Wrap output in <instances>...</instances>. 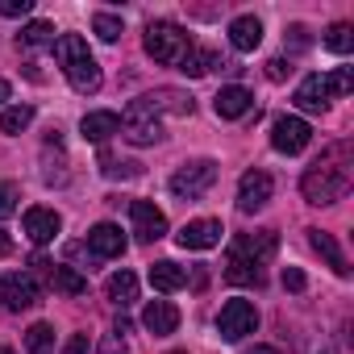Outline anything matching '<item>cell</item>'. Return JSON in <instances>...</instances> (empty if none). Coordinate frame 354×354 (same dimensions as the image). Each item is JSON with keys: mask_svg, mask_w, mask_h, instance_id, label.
Returning <instances> with one entry per match:
<instances>
[{"mask_svg": "<svg viewBox=\"0 0 354 354\" xmlns=\"http://www.w3.org/2000/svg\"><path fill=\"white\" fill-rule=\"evenodd\" d=\"M350 146H329V154L321 162H313L304 171V180H300V192L308 205H337L346 192H350Z\"/></svg>", "mask_w": 354, "mask_h": 354, "instance_id": "6da1fadb", "label": "cell"}, {"mask_svg": "<svg viewBox=\"0 0 354 354\" xmlns=\"http://www.w3.org/2000/svg\"><path fill=\"white\" fill-rule=\"evenodd\" d=\"M279 238L275 230H259V234H242L230 242V254H225V279L230 283H259L263 275V263H271Z\"/></svg>", "mask_w": 354, "mask_h": 354, "instance_id": "7a4b0ae2", "label": "cell"}, {"mask_svg": "<svg viewBox=\"0 0 354 354\" xmlns=\"http://www.w3.org/2000/svg\"><path fill=\"white\" fill-rule=\"evenodd\" d=\"M55 55H59V67H63V75L75 92H96L100 88V63L92 59V50L80 34H59Z\"/></svg>", "mask_w": 354, "mask_h": 354, "instance_id": "3957f363", "label": "cell"}, {"mask_svg": "<svg viewBox=\"0 0 354 354\" xmlns=\"http://www.w3.org/2000/svg\"><path fill=\"white\" fill-rule=\"evenodd\" d=\"M142 46H146V55L154 59V63H167V67H175L196 42L188 38V30H180L175 21H154V26H146V38H142Z\"/></svg>", "mask_w": 354, "mask_h": 354, "instance_id": "277c9868", "label": "cell"}, {"mask_svg": "<svg viewBox=\"0 0 354 354\" xmlns=\"http://www.w3.org/2000/svg\"><path fill=\"white\" fill-rule=\"evenodd\" d=\"M217 184V162L213 158H196V162H184L180 171L171 175V192L180 196V201H201L209 196Z\"/></svg>", "mask_w": 354, "mask_h": 354, "instance_id": "5b68a950", "label": "cell"}, {"mask_svg": "<svg viewBox=\"0 0 354 354\" xmlns=\"http://www.w3.org/2000/svg\"><path fill=\"white\" fill-rule=\"evenodd\" d=\"M259 329V313H254V304L250 300H225L221 304V313H217V333L225 337V342H242L246 333H254Z\"/></svg>", "mask_w": 354, "mask_h": 354, "instance_id": "8992f818", "label": "cell"}, {"mask_svg": "<svg viewBox=\"0 0 354 354\" xmlns=\"http://www.w3.org/2000/svg\"><path fill=\"white\" fill-rule=\"evenodd\" d=\"M121 133L133 142V146H154L162 138V121L146 109V100H133L125 113H121Z\"/></svg>", "mask_w": 354, "mask_h": 354, "instance_id": "52a82bcc", "label": "cell"}, {"mask_svg": "<svg viewBox=\"0 0 354 354\" xmlns=\"http://www.w3.org/2000/svg\"><path fill=\"white\" fill-rule=\"evenodd\" d=\"M0 300H5L9 313H21V308H34L42 300V288L30 271H9L5 279H0Z\"/></svg>", "mask_w": 354, "mask_h": 354, "instance_id": "ba28073f", "label": "cell"}, {"mask_svg": "<svg viewBox=\"0 0 354 354\" xmlns=\"http://www.w3.org/2000/svg\"><path fill=\"white\" fill-rule=\"evenodd\" d=\"M313 142V129H308V121L304 117H275V125H271V146L279 150V154H300L304 146Z\"/></svg>", "mask_w": 354, "mask_h": 354, "instance_id": "9c48e42d", "label": "cell"}, {"mask_svg": "<svg viewBox=\"0 0 354 354\" xmlns=\"http://www.w3.org/2000/svg\"><path fill=\"white\" fill-rule=\"evenodd\" d=\"M271 192H275L271 175L254 167V171H246V175H242V184H238V209H242V213H259V209L271 201Z\"/></svg>", "mask_w": 354, "mask_h": 354, "instance_id": "30bf717a", "label": "cell"}, {"mask_svg": "<svg viewBox=\"0 0 354 354\" xmlns=\"http://www.w3.org/2000/svg\"><path fill=\"white\" fill-rule=\"evenodd\" d=\"M129 225H133L138 242H158L167 234V217L150 201H129Z\"/></svg>", "mask_w": 354, "mask_h": 354, "instance_id": "8fae6325", "label": "cell"}, {"mask_svg": "<svg viewBox=\"0 0 354 354\" xmlns=\"http://www.w3.org/2000/svg\"><path fill=\"white\" fill-rule=\"evenodd\" d=\"M221 221H213V217H201V221H188L180 234H175V242H180L184 250H213V246H221Z\"/></svg>", "mask_w": 354, "mask_h": 354, "instance_id": "7c38bea8", "label": "cell"}, {"mask_svg": "<svg viewBox=\"0 0 354 354\" xmlns=\"http://www.w3.org/2000/svg\"><path fill=\"white\" fill-rule=\"evenodd\" d=\"M59 230H63V217H59L55 209H42V205L26 209V234H30V242L46 246V242H55Z\"/></svg>", "mask_w": 354, "mask_h": 354, "instance_id": "4fadbf2b", "label": "cell"}, {"mask_svg": "<svg viewBox=\"0 0 354 354\" xmlns=\"http://www.w3.org/2000/svg\"><path fill=\"white\" fill-rule=\"evenodd\" d=\"M88 250H92L96 259H117V254L125 250V234H121V225H113V221L92 225V230H88Z\"/></svg>", "mask_w": 354, "mask_h": 354, "instance_id": "5bb4252c", "label": "cell"}, {"mask_svg": "<svg viewBox=\"0 0 354 354\" xmlns=\"http://www.w3.org/2000/svg\"><path fill=\"white\" fill-rule=\"evenodd\" d=\"M142 325H146V333L167 337V333L180 329V308H175L171 300H150V304H146V313H142Z\"/></svg>", "mask_w": 354, "mask_h": 354, "instance_id": "9a60e30c", "label": "cell"}, {"mask_svg": "<svg viewBox=\"0 0 354 354\" xmlns=\"http://www.w3.org/2000/svg\"><path fill=\"white\" fill-rule=\"evenodd\" d=\"M213 109H217V117L238 121V117H246V113L254 109V92H246L242 84H230V88H221V92H217Z\"/></svg>", "mask_w": 354, "mask_h": 354, "instance_id": "2e32d148", "label": "cell"}, {"mask_svg": "<svg viewBox=\"0 0 354 354\" xmlns=\"http://www.w3.org/2000/svg\"><path fill=\"white\" fill-rule=\"evenodd\" d=\"M230 42H234V50L238 55H250V50H259V42H263V21L259 17H234L230 21Z\"/></svg>", "mask_w": 354, "mask_h": 354, "instance_id": "e0dca14e", "label": "cell"}, {"mask_svg": "<svg viewBox=\"0 0 354 354\" xmlns=\"http://www.w3.org/2000/svg\"><path fill=\"white\" fill-rule=\"evenodd\" d=\"M80 129H84L88 142H109L113 133H121V117L109 113V109H96V113H88V117L80 121Z\"/></svg>", "mask_w": 354, "mask_h": 354, "instance_id": "ac0fdd59", "label": "cell"}, {"mask_svg": "<svg viewBox=\"0 0 354 354\" xmlns=\"http://www.w3.org/2000/svg\"><path fill=\"white\" fill-rule=\"evenodd\" d=\"M146 100V109L158 117V113H180V117H188L192 113V96H184V92H171V88H158V92H150V96H142Z\"/></svg>", "mask_w": 354, "mask_h": 354, "instance_id": "d6986e66", "label": "cell"}, {"mask_svg": "<svg viewBox=\"0 0 354 354\" xmlns=\"http://www.w3.org/2000/svg\"><path fill=\"white\" fill-rule=\"evenodd\" d=\"M150 283H154V292H180V288L188 283V271H184L180 263L162 259V263L150 267Z\"/></svg>", "mask_w": 354, "mask_h": 354, "instance_id": "ffe728a7", "label": "cell"}, {"mask_svg": "<svg viewBox=\"0 0 354 354\" xmlns=\"http://www.w3.org/2000/svg\"><path fill=\"white\" fill-rule=\"evenodd\" d=\"M296 109H304V113H321L325 104H329V92H325V80L321 75H308L300 88H296Z\"/></svg>", "mask_w": 354, "mask_h": 354, "instance_id": "44dd1931", "label": "cell"}, {"mask_svg": "<svg viewBox=\"0 0 354 354\" xmlns=\"http://www.w3.org/2000/svg\"><path fill=\"white\" fill-rule=\"evenodd\" d=\"M104 292H109V300H113L117 308H129V304L138 300V275H133V271H113L109 283H104Z\"/></svg>", "mask_w": 354, "mask_h": 354, "instance_id": "7402d4cb", "label": "cell"}, {"mask_svg": "<svg viewBox=\"0 0 354 354\" xmlns=\"http://www.w3.org/2000/svg\"><path fill=\"white\" fill-rule=\"evenodd\" d=\"M308 242H313V250H317V254H321V259H325V263L337 271V275H346V271H350V267H346V254H342V246L333 242V234H325V230H308Z\"/></svg>", "mask_w": 354, "mask_h": 354, "instance_id": "603a6c76", "label": "cell"}, {"mask_svg": "<svg viewBox=\"0 0 354 354\" xmlns=\"http://www.w3.org/2000/svg\"><path fill=\"white\" fill-rule=\"evenodd\" d=\"M17 42H21V50H42V46H50V50H55L59 34H55V26H50V21H30V26L17 34Z\"/></svg>", "mask_w": 354, "mask_h": 354, "instance_id": "cb8c5ba5", "label": "cell"}, {"mask_svg": "<svg viewBox=\"0 0 354 354\" xmlns=\"http://www.w3.org/2000/svg\"><path fill=\"white\" fill-rule=\"evenodd\" d=\"M175 67H180L184 75H192V80H196V75H205V71H213V67H230V63H221L213 50H201V46H192V50H188L180 63H175Z\"/></svg>", "mask_w": 354, "mask_h": 354, "instance_id": "d4e9b609", "label": "cell"}, {"mask_svg": "<svg viewBox=\"0 0 354 354\" xmlns=\"http://www.w3.org/2000/svg\"><path fill=\"white\" fill-rule=\"evenodd\" d=\"M50 283H55V292H63V296H84V292H88V279H84L75 267H55V271H50Z\"/></svg>", "mask_w": 354, "mask_h": 354, "instance_id": "484cf974", "label": "cell"}, {"mask_svg": "<svg viewBox=\"0 0 354 354\" xmlns=\"http://www.w3.org/2000/svg\"><path fill=\"white\" fill-rule=\"evenodd\" d=\"M50 350H55V329L46 321L30 325L26 329V354H50Z\"/></svg>", "mask_w": 354, "mask_h": 354, "instance_id": "4316f807", "label": "cell"}, {"mask_svg": "<svg viewBox=\"0 0 354 354\" xmlns=\"http://www.w3.org/2000/svg\"><path fill=\"white\" fill-rule=\"evenodd\" d=\"M30 121H34V109L30 104H13V109L0 113V133H21V129H30Z\"/></svg>", "mask_w": 354, "mask_h": 354, "instance_id": "83f0119b", "label": "cell"}, {"mask_svg": "<svg viewBox=\"0 0 354 354\" xmlns=\"http://www.w3.org/2000/svg\"><path fill=\"white\" fill-rule=\"evenodd\" d=\"M325 46H329L333 55H350V50H354V30H350L346 21L329 26V30H325Z\"/></svg>", "mask_w": 354, "mask_h": 354, "instance_id": "f1b7e54d", "label": "cell"}, {"mask_svg": "<svg viewBox=\"0 0 354 354\" xmlns=\"http://www.w3.org/2000/svg\"><path fill=\"white\" fill-rule=\"evenodd\" d=\"M321 80H325L329 100H333V96H346V92L354 88V71H350V67H337V71H329V75H321Z\"/></svg>", "mask_w": 354, "mask_h": 354, "instance_id": "f546056e", "label": "cell"}, {"mask_svg": "<svg viewBox=\"0 0 354 354\" xmlns=\"http://www.w3.org/2000/svg\"><path fill=\"white\" fill-rule=\"evenodd\" d=\"M92 30H96L100 42H117V38H121V17H113V13H96V17H92Z\"/></svg>", "mask_w": 354, "mask_h": 354, "instance_id": "4dcf8cb0", "label": "cell"}, {"mask_svg": "<svg viewBox=\"0 0 354 354\" xmlns=\"http://www.w3.org/2000/svg\"><path fill=\"white\" fill-rule=\"evenodd\" d=\"M17 201H21V192H17L13 184H0V221L17 213Z\"/></svg>", "mask_w": 354, "mask_h": 354, "instance_id": "1f68e13d", "label": "cell"}, {"mask_svg": "<svg viewBox=\"0 0 354 354\" xmlns=\"http://www.w3.org/2000/svg\"><path fill=\"white\" fill-rule=\"evenodd\" d=\"M104 162V175H113V180H117V175H125V180H129V175H142V162H117V158H100Z\"/></svg>", "mask_w": 354, "mask_h": 354, "instance_id": "d6a6232c", "label": "cell"}, {"mask_svg": "<svg viewBox=\"0 0 354 354\" xmlns=\"http://www.w3.org/2000/svg\"><path fill=\"white\" fill-rule=\"evenodd\" d=\"M34 13V0H0V17H26Z\"/></svg>", "mask_w": 354, "mask_h": 354, "instance_id": "836d02e7", "label": "cell"}, {"mask_svg": "<svg viewBox=\"0 0 354 354\" xmlns=\"http://www.w3.org/2000/svg\"><path fill=\"white\" fill-rule=\"evenodd\" d=\"M288 75H292V63H288V59H271V63H267V80H275V84H283Z\"/></svg>", "mask_w": 354, "mask_h": 354, "instance_id": "e575fe53", "label": "cell"}, {"mask_svg": "<svg viewBox=\"0 0 354 354\" xmlns=\"http://www.w3.org/2000/svg\"><path fill=\"white\" fill-rule=\"evenodd\" d=\"M304 283H308V279H304L300 267H283V288H288V292H304Z\"/></svg>", "mask_w": 354, "mask_h": 354, "instance_id": "d590c367", "label": "cell"}, {"mask_svg": "<svg viewBox=\"0 0 354 354\" xmlns=\"http://www.w3.org/2000/svg\"><path fill=\"white\" fill-rule=\"evenodd\" d=\"M288 34H292V50H304V46H308V42H313V38H308V30H304V26H292V30H288Z\"/></svg>", "mask_w": 354, "mask_h": 354, "instance_id": "8d00e7d4", "label": "cell"}, {"mask_svg": "<svg viewBox=\"0 0 354 354\" xmlns=\"http://www.w3.org/2000/svg\"><path fill=\"white\" fill-rule=\"evenodd\" d=\"M63 354H88V333H75V337L63 346Z\"/></svg>", "mask_w": 354, "mask_h": 354, "instance_id": "74e56055", "label": "cell"}, {"mask_svg": "<svg viewBox=\"0 0 354 354\" xmlns=\"http://www.w3.org/2000/svg\"><path fill=\"white\" fill-rule=\"evenodd\" d=\"M100 354H125V342H121V333H113V337H104V346H100Z\"/></svg>", "mask_w": 354, "mask_h": 354, "instance_id": "f35d334b", "label": "cell"}, {"mask_svg": "<svg viewBox=\"0 0 354 354\" xmlns=\"http://www.w3.org/2000/svg\"><path fill=\"white\" fill-rule=\"evenodd\" d=\"M13 250V238H9V230H0V254H9Z\"/></svg>", "mask_w": 354, "mask_h": 354, "instance_id": "ab89813d", "label": "cell"}, {"mask_svg": "<svg viewBox=\"0 0 354 354\" xmlns=\"http://www.w3.org/2000/svg\"><path fill=\"white\" fill-rule=\"evenodd\" d=\"M246 354H279V350H275V346H250Z\"/></svg>", "mask_w": 354, "mask_h": 354, "instance_id": "60d3db41", "label": "cell"}, {"mask_svg": "<svg viewBox=\"0 0 354 354\" xmlns=\"http://www.w3.org/2000/svg\"><path fill=\"white\" fill-rule=\"evenodd\" d=\"M5 100H9V84H5V80H0V104H5Z\"/></svg>", "mask_w": 354, "mask_h": 354, "instance_id": "b9f144b4", "label": "cell"}, {"mask_svg": "<svg viewBox=\"0 0 354 354\" xmlns=\"http://www.w3.org/2000/svg\"><path fill=\"white\" fill-rule=\"evenodd\" d=\"M0 354H17V350H9V346H0Z\"/></svg>", "mask_w": 354, "mask_h": 354, "instance_id": "7bdbcfd3", "label": "cell"}]
</instances>
